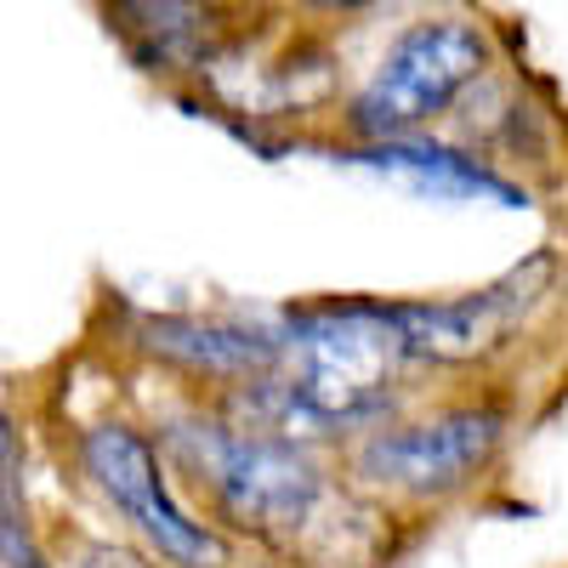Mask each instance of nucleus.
<instances>
[{
  "label": "nucleus",
  "instance_id": "1",
  "mask_svg": "<svg viewBox=\"0 0 568 568\" xmlns=\"http://www.w3.org/2000/svg\"><path fill=\"white\" fill-rule=\"evenodd\" d=\"M171 444L205 471L211 489L222 495V506L240 524H251L273 540H291L296 551H313L329 511H342L329 500L324 478L291 444L240 433V426H176Z\"/></svg>",
  "mask_w": 568,
  "mask_h": 568
},
{
  "label": "nucleus",
  "instance_id": "2",
  "mask_svg": "<svg viewBox=\"0 0 568 568\" xmlns=\"http://www.w3.org/2000/svg\"><path fill=\"white\" fill-rule=\"evenodd\" d=\"M484 63H489V45L471 23H455V18L415 23L382 58V69H375V80L364 85L353 120L369 142L409 136L415 125L438 120L460 91L484 74Z\"/></svg>",
  "mask_w": 568,
  "mask_h": 568
},
{
  "label": "nucleus",
  "instance_id": "3",
  "mask_svg": "<svg viewBox=\"0 0 568 568\" xmlns=\"http://www.w3.org/2000/svg\"><path fill=\"white\" fill-rule=\"evenodd\" d=\"M85 471L98 478V489L125 511V524H136L160 546V557H171L176 568H222L227 562V540L211 535L205 524H194L165 489V471L154 460V449L142 444L131 426H98L80 444Z\"/></svg>",
  "mask_w": 568,
  "mask_h": 568
},
{
  "label": "nucleus",
  "instance_id": "4",
  "mask_svg": "<svg viewBox=\"0 0 568 568\" xmlns=\"http://www.w3.org/2000/svg\"><path fill=\"white\" fill-rule=\"evenodd\" d=\"M551 284V256H535L529 267L506 273L500 284L478 296H455V302H382L387 324L398 329V342L409 358H438V364H460V358H478L495 353L517 324H524L540 296Z\"/></svg>",
  "mask_w": 568,
  "mask_h": 568
},
{
  "label": "nucleus",
  "instance_id": "5",
  "mask_svg": "<svg viewBox=\"0 0 568 568\" xmlns=\"http://www.w3.org/2000/svg\"><path fill=\"white\" fill-rule=\"evenodd\" d=\"M500 433L506 420L495 409H449L420 426H393L358 449V478L398 495H444L500 449Z\"/></svg>",
  "mask_w": 568,
  "mask_h": 568
},
{
  "label": "nucleus",
  "instance_id": "6",
  "mask_svg": "<svg viewBox=\"0 0 568 568\" xmlns=\"http://www.w3.org/2000/svg\"><path fill=\"white\" fill-rule=\"evenodd\" d=\"M347 160L364 165V171L393 176L398 187H409V194H420V200H444V205H506V211L529 205L506 176H495L489 165L444 149V142H426V136L369 142V149H358V154H347Z\"/></svg>",
  "mask_w": 568,
  "mask_h": 568
},
{
  "label": "nucleus",
  "instance_id": "7",
  "mask_svg": "<svg viewBox=\"0 0 568 568\" xmlns=\"http://www.w3.org/2000/svg\"><path fill=\"white\" fill-rule=\"evenodd\" d=\"M149 347L194 364L211 375H267L278 369V336L273 329H245V324H200V318H154Z\"/></svg>",
  "mask_w": 568,
  "mask_h": 568
}]
</instances>
